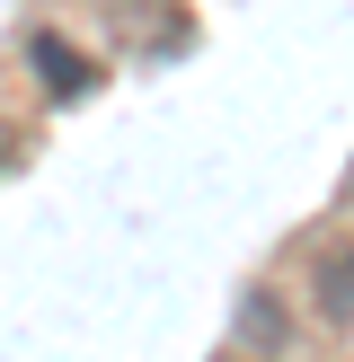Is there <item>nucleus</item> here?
<instances>
[{"label": "nucleus", "instance_id": "4", "mask_svg": "<svg viewBox=\"0 0 354 362\" xmlns=\"http://www.w3.org/2000/svg\"><path fill=\"white\" fill-rule=\"evenodd\" d=\"M9 151H18V133H9V124H0V168H9Z\"/></svg>", "mask_w": 354, "mask_h": 362}, {"label": "nucleus", "instance_id": "3", "mask_svg": "<svg viewBox=\"0 0 354 362\" xmlns=\"http://www.w3.org/2000/svg\"><path fill=\"white\" fill-rule=\"evenodd\" d=\"M239 336H248V354H275L283 345V300L275 292H248L239 300Z\"/></svg>", "mask_w": 354, "mask_h": 362}, {"label": "nucleus", "instance_id": "1", "mask_svg": "<svg viewBox=\"0 0 354 362\" xmlns=\"http://www.w3.org/2000/svg\"><path fill=\"white\" fill-rule=\"evenodd\" d=\"M319 318H336V327L354 318V247H328L319 257Z\"/></svg>", "mask_w": 354, "mask_h": 362}, {"label": "nucleus", "instance_id": "2", "mask_svg": "<svg viewBox=\"0 0 354 362\" xmlns=\"http://www.w3.org/2000/svg\"><path fill=\"white\" fill-rule=\"evenodd\" d=\"M35 71H45V88H53V98H80V88H88V62L62 45V35H35Z\"/></svg>", "mask_w": 354, "mask_h": 362}]
</instances>
